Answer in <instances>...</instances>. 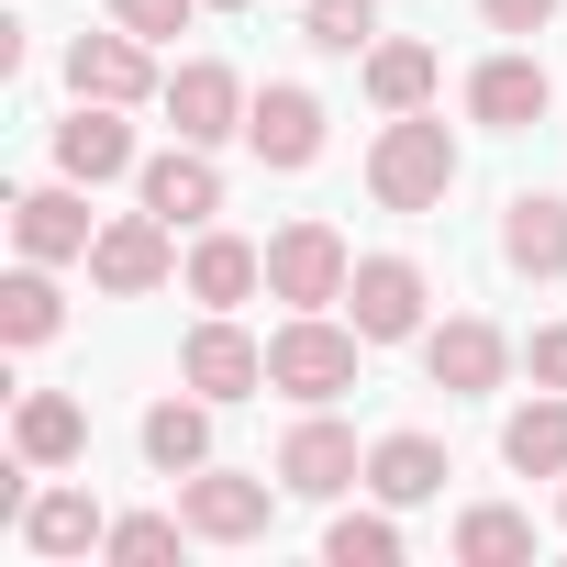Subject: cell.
Here are the masks:
<instances>
[{"label":"cell","instance_id":"ffe728a7","mask_svg":"<svg viewBox=\"0 0 567 567\" xmlns=\"http://www.w3.org/2000/svg\"><path fill=\"white\" fill-rule=\"evenodd\" d=\"M445 478H456V467H445V445H434V434H379V445H368V489H379L390 512H423Z\"/></svg>","mask_w":567,"mask_h":567},{"label":"cell","instance_id":"8fae6325","mask_svg":"<svg viewBox=\"0 0 567 567\" xmlns=\"http://www.w3.org/2000/svg\"><path fill=\"white\" fill-rule=\"evenodd\" d=\"M134 200H145L156 223H189V234H200V223L223 212V167H212V145L178 134L167 156H145V167H134Z\"/></svg>","mask_w":567,"mask_h":567},{"label":"cell","instance_id":"d4e9b609","mask_svg":"<svg viewBox=\"0 0 567 567\" xmlns=\"http://www.w3.org/2000/svg\"><path fill=\"white\" fill-rule=\"evenodd\" d=\"M357 68H368V101H379V112H423V101H434V79H445V68H434V45H412V34H379Z\"/></svg>","mask_w":567,"mask_h":567},{"label":"cell","instance_id":"30bf717a","mask_svg":"<svg viewBox=\"0 0 567 567\" xmlns=\"http://www.w3.org/2000/svg\"><path fill=\"white\" fill-rule=\"evenodd\" d=\"M68 90H79V101H112V112H134V101H156L167 79H156V45L112 23V34H79V45H68Z\"/></svg>","mask_w":567,"mask_h":567},{"label":"cell","instance_id":"2e32d148","mask_svg":"<svg viewBox=\"0 0 567 567\" xmlns=\"http://www.w3.org/2000/svg\"><path fill=\"white\" fill-rule=\"evenodd\" d=\"M123 167H134V123H123L112 101H79V112L56 123V178L101 189V178H123Z\"/></svg>","mask_w":567,"mask_h":567},{"label":"cell","instance_id":"5b68a950","mask_svg":"<svg viewBox=\"0 0 567 567\" xmlns=\"http://www.w3.org/2000/svg\"><path fill=\"white\" fill-rule=\"evenodd\" d=\"M267 512H278V489L245 478V467H189V478H178V523H189L200 545H256Z\"/></svg>","mask_w":567,"mask_h":567},{"label":"cell","instance_id":"e0dca14e","mask_svg":"<svg viewBox=\"0 0 567 567\" xmlns=\"http://www.w3.org/2000/svg\"><path fill=\"white\" fill-rule=\"evenodd\" d=\"M178 278H189V301H200V312H234V301H256V290H267V245H245V234H212V223H200V245H189V267H178Z\"/></svg>","mask_w":567,"mask_h":567},{"label":"cell","instance_id":"5bb4252c","mask_svg":"<svg viewBox=\"0 0 567 567\" xmlns=\"http://www.w3.org/2000/svg\"><path fill=\"white\" fill-rule=\"evenodd\" d=\"M12 245H23V256H45V267L90 256V245H101V223H90V189H79V178H56V189H23V200H12Z\"/></svg>","mask_w":567,"mask_h":567},{"label":"cell","instance_id":"484cf974","mask_svg":"<svg viewBox=\"0 0 567 567\" xmlns=\"http://www.w3.org/2000/svg\"><path fill=\"white\" fill-rule=\"evenodd\" d=\"M456 567H534V523H523L512 501L456 512Z\"/></svg>","mask_w":567,"mask_h":567},{"label":"cell","instance_id":"ba28073f","mask_svg":"<svg viewBox=\"0 0 567 567\" xmlns=\"http://www.w3.org/2000/svg\"><path fill=\"white\" fill-rule=\"evenodd\" d=\"M178 379H189L200 401H256V390H267V346H256L234 312H200L189 346H178Z\"/></svg>","mask_w":567,"mask_h":567},{"label":"cell","instance_id":"4dcf8cb0","mask_svg":"<svg viewBox=\"0 0 567 567\" xmlns=\"http://www.w3.org/2000/svg\"><path fill=\"white\" fill-rule=\"evenodd\" d=\"M523 368H534V390H567V323H545V334L523 346Z\"/></svg>","mask_w":567,"mask_h":567},{"label":"cell","instance_id":"277c9868","mask_svg":"<svg viewBox=\"0 0 567 567\" xmlns=\"http://www.w3.org/2000/svg\"><path fill=\"white\" fill-rule=\"evenodd\" d=\"M167 278H178V223H156V212H112L101 245H90V290L145 301V290H167Z\"/></svg>","mask_w":567,"mask_h":567},{"label":"cell","instance_id":"4316f807","mask_svg":"<svg viewBox=\"0 0 567 567\" xmlns=\"http://www.w3.org/2000/svg\"><path fill=\"white\" fill-rule=\"evenodd\" d=\"M323 567H401L390 501H379V512H334V523H323Z\"/></svg>","mask_w":567,"mask_h":567},{"label":"cell","instance_id":"83f0119b","mask_svg":"<svg viewBox=\"0 0 567 567\" xmlns=\"http://www.w3.org/2000/svg\"><path fill=\"white\" fill-rule=\"evenodd\" d=\"M301 45H323V56H368V45H379V0H301Z\"/></svg>","mask_w":567,"mask_h":567},{"label":"cell","instance_id":"8992f818","mask_svg":"<svg viewBox=\"0 0 567 567\" xmlns=\"http://www.w3.org/2000/svg\"><path fill=\"white\" fill-rule=\"evenodd\" d=\"M423 267L412 256H357V278H346V323L368 334V346H412L423 334Z\"/></svg>","mask_w":567,"mask_h":567},{"label":"cell","instance_id":"d6a6232c","mask_svg":"<svg viewBox=\"0 0 567 567\" xmlns=\"http://www.w3.org/2000/svg\"><path fill=\"white\" fill-rule=\"evenodd\" d=\"M556 523H567V478H556Z\"/></svg>","mask_w":567,"mask_h":567},{"label":"cell","instance_id":"f1b7e54d","mask_svg":"<svg viewBox=\"0 0 567 567\" xmlns=\"http://www.w3.org/2000/svg\"><path fill=\"white\" fill-rule=\"evenodd\" d=\"M178 534H189L178 512H123V523L101 534V556H112V567H167V556H178Z\"/></svg>","mask_w":567,"mask_h":567},{"label":"cell","instance_id":"7402d4cb","mask_svg":"<svg viewBox=\"0 0 567 567\" xmlns=\"http://www.w3.org/2000/svg\"><path fill=\"white\" fill-rule=\"evenodd\" d=\"M56 323H68L56 278H45V256H23L12 278H0V346H12V357H34V346H56Z\"/></svg>","mask_w":567,"mask_h":567},{"label":"cell","instance_id":"4fadbf2b","mask_svg":"<svg viewBox=\"0 0 567 567\" xmlns=\"http://www.w3.org/2000/svg\"><path fill=\"white\" fill-rule=\"evenodd\" d=\"M245 145H256L267 167H312V156H323V101H312L301 79H267V90L245 101Z\"/></svg>","mask_w":567,"mask_h":567},{"label":"cell","instance_id":"603a6c76","mask_svg":"<svg viewBox=\"0 0 567 567\" xmlns=\"http://www.w3.org/2000/svg\"><path fill=\"white\" fill-rule=\"evenodd\" d=\"M212 412H223V401H200V390H189V401H156V412H145V467H156V478L212 467Z\"/></svg>","mask_w":567,"mask_h":567},{"label":"cell","instance_id":"836d02e7","mask_svg":"<svg viewBox=\"0 0 567 567\" xmlns=\"http://www.w3.org/2000/svg\"><path fill=\"white\" fill-rule=\"evenodd\" d=\"M212 12H245V0H212Z\"/></svg>","mask_w":567,"mask_h":567},{"label":"cell","instance_id":"cb8c5ba5","mask_svg":"<svg viewBox=\"0 0 567 567\" xmlns=\"http://www.w3.org/2000/svg\"><path fill=\"white\" fill-rule=\"evenodd\" d=\"M12 534H23L34 556H90V545H101L112 523H101V501H90V489H34Z\"/></svg>","mask_w":567,"mask_h":567},{"label":"cell","instance_id":"d6986e66","mask_svg":"<svg viewBox=\"0 0 567 567\" xmlns=\"http://www.w3.org/2000/svg\"><path fill=\"white\" fill-rule=\"evenodd\" d=\"M12 456H23V467H79V456H90V412H79L68 390H23V412H12Z\"/></svg>","mask_w":567,"mask_h":567},{"label":"cell","instance_id":"6da1fadb","mask_svg":"<svg viewBox=\"0 0 567 567\" xmlns=\"http://www.w3.org/2000/svg\"><path fill=\"white\" fill-rule=\"evenodd\" d=\"M368 189H379V212H434L456 189V134L434 112H390V134L368 145Z\"/></svg>","mask_w":567,"mask_h":567},{"label":"cell","instance_id":"9c48e42d","mask_svg":"<svg viewBox=\"0 0 567 567\" xmlns=\"http://www.w3.org/2000/svg\"><path fill=\"white\" fill-rule=\"evenodd\" d=\"M423 379H434L445 401H489V390L512 379V334H501V323H478V312H456V323H434V334H423Z\"/></svg>","mask_w":567,"mask_h":567},{"label":"cell","instance_id":"3957f363","mask_svg":"<svg viewBox=\"0 0 567 567\" xmlns=\"http://www.w3.org/2000/svg\"><path fill=\"white\" fill-rule=\"evenodd\" d=\"M346 278H357V256H346V234L334 223H278L267 234V301H290V312H334L346 301Z\"/></svg>","mask_w":567,"mask_h":567},{"label":"cell","instance_id":"f546056e","mask_svg":"<svg viewBox=\"0 0 567 567\" xmlns=\"http://www.w3.org/2000/svg\"><path fill=\"white\" fill-rule=\"evenodd\" d=\"M101 12H112L123 34H145V45H167V34H189V12H212V0H101Z\"/></svg>","mask_w":567,"mask_h":567},{"label":"cell","instance_id":"7a4b0ae2","mask_svg":"<svg viewBox=\"0 0 567 567\" xmlns=\"http://www.w3.org/2000/svg\"><path fill=\"white\" fill-rule=\"evenodd\" d=\"M357 357H368L357 323H334V312H290V323L267 334V390H290V401H346V390H357Z\"/></svg>","mask_w":567,"mask_h":567},{"label":"cell","instance_id":"ac0fdd59","mask_svg":"<svg viewBox=\"0 0 567 567\" xmlns=\"http://www.w3.org/2000/svg\"><path fill=\"white\" fill-rule=\"evenodd\" d=\"M545 101H556V79L512 45V56H489L478 79H467V112L489 123V134H523V123H545Z\"/></svg>","mask_w":567,"mask_h":567},{"label":"cell","instance_id":"9a60e30c","mask_svg":"<svg viewBox=\"0 0 567 567\" xmlns=\"http://www.w3.org/2000/svg\"><path fill=\"white\" fill-rule=\"evenodd\" d=\"M501 267L512 278H567V200L556 189H512L501 200Z\"/></svg>","mask_w":567,"mask_h":567},{"label":"cell","instance_id":"1f68e13d","mask_svg":"<svg viewBox=\"0 0 567 567\" xmlns=\"http://www.w3.org/2000/svg\"><path fill=\"white\" fill-rule=\"evenodd\" d=\"M478 12H489V34H545L556 0H478Z\"/></svg>","mask_w":567,"mask_h":567},{"label":"cell","instance_id":"7c38bea8","mask_svg":"<svg viewBox=\"0 0 567 567\" xmlns=\"http://www.w3.org/2000/svg\"><path fill=\"white\" fill-rule=\"evenodd\" d=\"M156 112H167L189 145H223V134H245V79H234L223 56H189V68L156 90Z\"/></svg>","mask_w":567,"mask_h":567},{"label":"cell","instance_id":"52a82bcc","mask_svg":"<svg viewBox=\"0 0 567 567\" xmlns=\"http://www.w3.org/2000/svg\"><path fill=\"white\" fill-rule=\"evenodd\" d=\"M278 489H301V501H346V489H368V445L312 401V423H290V445H278Z\"/></svg>","mask_w":567,"mask_h":567},{"label":"cell","instance_id":"44dd1931","mask_svg":"<svg viewBox=\"0 0 567 567\" xmlns=\"http://www.w3.org/2000/svg\"><path fill=\"white\" fill-rule=\"evenodd\" d=\"M501 467H512V478H567V390H534V401L501 423Z\"/></svg>","mask_w":567,"mask_h":567}]
</instances>
